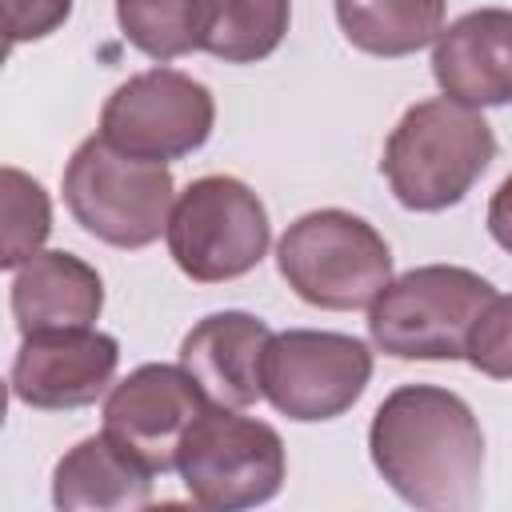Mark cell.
<instances>
[{
    "instance_id": "1",
    "label": "cell",
    "mask_w": 512,
    "mask_h": 512,
    "mask_svg": "<svg viewBox=\"0 0 512 512\" xmlns=\"http://www.w3.org/2000/svg\"><path fill=\"white\" fill-rule=\"evenodd\" d=\"M368 456L384 484L424 512H468L484 488V432L440 384H400L368 424Z\"/></svg>"
},
{
    "instance_id": "2",
    "label": "cell",
    "mask_w": 512,
    "mask_h": 512,
    "mask_svg": "<svg viewBox=\"0 0 512 512\" xmlns=\"http://www.w3.org/2000/svg\"><path fill=\"white\" fill-rule=\"evenodd\" d=\"M504 292L472 268L424 264L388 280L368 304V336L396 360H468Z\"/></svg>"
},
{
    "instance_id": "3",
    "label": "cell",
    "mask_w": 512,
    "mask_h": 512,
    "mask_svg": "<svg viewBox=\"0 0 512 512\" xmlns=\"http://www.w3.org/2000/svg\"><path fill=\"white\" fill-rule=\"evenodd\" d=\"M496 160V132L480 108L448 96L412 104L384 144L380 172L392 196L412 212H444L460 204Z\"/></svg>"
},
{
    "instance_id": "4",
    "label": "cell",
    "mask_w": 512,
    "mask_h": 512,
    "mask_svg": "<svg viewBox=\"0 0 512 512\" xmlns=\"http://www.w3.org/2000/svg\"><path fill=\"white\" fill-rule=\"evenodd\" d=\"M276 268L304 304L352 312L368 308L392 280V248L364 216L316 208L288 224L276 244Z\"/></svg>"
},
{
    "instance_id": "5",
    "label": "cell",
    "mask_w": 512,
    "mask_h": 512,
    "mask_svg": "<svg viewBox=\"0 0 512 512\" xmlns=\"http://www.w3.org/2000/svg\"><path fill=\"white\" fill-rule=\"evenodd\" d=\"M64 204L76 224L112 248H148L172 212V172L160 160L120 152L104 136H88L64 168Z\"/></svg>"
},
{
    "instance_id": "6",
    "label": "cell",
    "mask_w": 512,
    "mask_h": 512,
    "mask_svg": "<svg viewBox=\"0 0 512 512\" xmlns=\"http://www.w3.org/2000/svg\"><path fill=\"white\" fill-rule=\"evenodd\" d=\"M172 468L200 508L240 512L268 504L280 492L288 456L272 424L240 416L224 404H208L180 436Z\"/></svg>"
},
{
    "instance_id": "7",
    "label": "cell",
    "mask_w": 512,
    "mask_h": 512,
    "mask_svg": "<svg viewBox=\"0 0 512 512\" xmlns=\"http://www.w3.org/2000/svg\"><path fill=\"white\" fill-rule=\"evenodd\" d=\"M164 236L176 268L188 280L224 284L248 276L264 260L272 224L264 200L244 180L200 176L176 196Z\"/></svg>"
},
{
    "instance_id": "8",
    "label": "cell",
    "mask_w": 512,
    "mask_h": 512,
    "mask_svg": "<svg viewBox=\"0 0 512 512\" xmlns=\"http://www.w3.org/2000/svg\"><path fill=\"white\" fill-rule=\"evenodd\" d=\"M372 380L364 340L320 328L272 332L260 360V396L288 420L316 424L344 416Z\"/></svg>"
},
{
    "instance_id": "9",
    "label": "cell",
    "mask_w": 512,
    "mask_h": 512,
    "mask_svg": "<svg viewBox=\"0 0 512 512\" xmlns=\"http://www.w3.org/2000/svg\"><path fill=\"white\" fill-rule=\"evenodd\" d=\"M216 124L212 92L180 68L128 76L100 108V136L144 160H180L204 148Z\"/></svg>"
},
{
    "instance_id": "10",
    "label": "cell",
    "mask_w": 512,
    "mask_h": 512,
    "mask_svg": "<svg viewBox=\"0 0 512 512\" xmlns=\"http://www.w3.org/2000/svg\"><path fill=\"white\" fill-rule=\"evenodd\" d=\"M208 408V396L180 364H140L104 400V436L120 444L152 476L168 472L188 424Z\"/></svg>"
},
{
    "instance_id": "11",
    "label": "cell",
    "mask_w": 512,
    "mask_h": 512,
    "mask_svg": "<svg viewBox=\"0 0 512 512\" xmlns=\"http://www.w3.org/2000/svg\"><path fill=\"white\" fill-rule=\"evenodd\" d=\"M120 368V344L96 328H52L24 336L12 360V392L40 412L96 404Z\"/></svg>"
},
{
    "instance_id": "12",
    "label": "cell",
    "mask_w": 512,
    "mask_h": 512,
    "mask_svg": "<svg viewBox=\"0 0 512 512\" xmlns=\"http://www.w3.org/2000/svg\"><path fill=\"white\" fill-rule=\"evenodd\" d=\"M432 76L464 108H500L512 96V12L476 8L436 32Z\"/></svg>"
},
{
    "instance_id": "13",
    "label": "cell",
    "mask_w": 512,
    "mask_h": 512,
    "mask_svg": "<svg viewBox=\"0 0 512 512\" xmlns=\"http://www.w3.org/2000/svg\"><path fill=\"white\" fill-rule=\"evenodd\" d=\"M272 328L252 312H212L180 340V368L208 404L248 408L260 400V360Z\"/></svg>"
},
{
    "instance_id": "14",
    "label": "cell",
    "mask_w": 512,
    "mask_h": 512,
    "mask_svg": "<svg viewBox=\"0 0 512 512\" xmlns=\"http://www.w3.org/2000/svg\"><path fill=\"white\" fill-rule=\"evenodd\" d=\"M104 308L100 272L72 252H36L12 280V320L20 336L52 328H92Z\"/></svg>"
},
{
    "instance_id": "15",
    "label": "cell",
    "mask_w": 512,
    "mask_h": 512,
    "mask_svg": "<svg viewBox=\"0 0 512 512\" xmlns=\"http://www.w3.org/2000/svg\"><path fill=\"white\" fill-rule=\"evenodd\" d=\"M152 500V472L104 432L68 448L52 468V504L64 512H132Z\"/></svg>"
},
{
    "instance_id": "16",
    "label": "cell",
    "mask_w": 512,
    "mask_h": 512,
    "mask_svg": "<svg viewBox=\"0 0 512 512\" xmlns=\"http://www.w3.org/2000/svg\"><path fill=\"white\" fill-rule=\"evenodd\" d=\"M288 20L292 0H196L192 40L224 64H256L280 48Z\"/></svg>"
},
{
    "instance_id": "17",
    "label": "cell",
    "mask_w": 512,
    "mask_h": 512,
    "mask_svg": "<svg viewBox=\"0 0 512 512\" xmlns=\"http://www.w3.org/2000/svg\"><path fill=\"white\" fill-rule=\"evenodd\" d=\"M448 0H336L344 40L368 56L400 60L436 40Z\"/></svg>"
},
{
    "instance_id": "18",
    "label": "cell",
    "mask_w": 512,
    "mask_h": 512,
    "mask_svg": "<svg viewBox=\"0 0 512 512\" xmlns=\"http://www.w3.org/2000/svg\"><path fill=\"white\" fill-rule=\"evenodd\" d=\"M52 232V200L40 180L20 168H0V272L20 268Z\"/></svg>"
},
{
    "instance_id": "19",
    "label": "cell",
    "mask_w": 512,
    "mask_h": 512,
    "mask_svg": "<svg viewBox=\"0 0 512 512\" xmlns=\"http://www.w3.org/2000/svg\"><path fill=\"white\" fill-rule=\"evenodd\" d=\"M116 20L128 44L152 60H176L184 52H196V0H116Z\"/></svg>"
},
{
    "instance_id": "20",
    "label": "cell",
    "mask_w": 512,
    "mask_h": 512,
    "mask_svg": "<svg viewBox=\"0 0 512 512\" xmlns=\"http://www.w3.org/2000/svg\"><path fill=\"white\" fill-rule=\"evenodd\" d=\"M72 16V0H0V36L44 40Z\"/></svg>"
},
{
    "instance_id": "21",
    "label": "cell",
    "mask_w": 512,
    "mask_h": 512,
    "mask_svg": "<svg viewBox=\"0 0 512 512\" xmlns=\"http://www.w3.org/2000/svg\"><path fill=\"white\" fill-rule=\"evenodd\" d=\"M4 416H8V384L0 380V428H4Z\"/></svg>"
},
{
    "instance_id": "22",
    "label": "cell",
    "mask_w": 512,
    "mask_h": 512,
    "mask_svg": "<svg viewBox=\"0 0 512 512\" xmlns=\"http://www.w3.org/2000/svg\"><path fill=\"white\" fill-rule=\"evenodd\" d=\"M8 52H12V40H8V36H0V68L8 64Z\"/></svg>"
}]
</instances>
